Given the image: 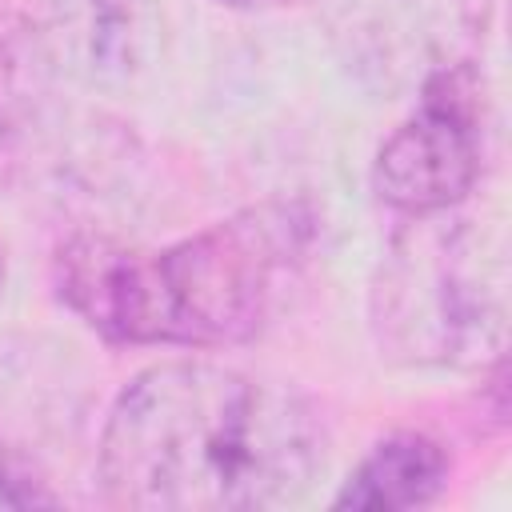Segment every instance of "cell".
Wrapping results in <instances>:
<instances>
[{"mask_svg":"<svg viewBox=\"0 0 512 512\" xmlns=\"http://www.w3.org/2000/svg\"><path fill=\"white\" fill-rule=\"evenodd\" d=\"M324 428L288 384L212 360L136 372L100 428L96 472L116 508L248 512L308 492Z\"/></svg>","mask_w":512,"mask_h":512,"instance_id":"cell-1","label":"cell"},{"mask_svg":"<svg viewBox=\"0 0 512 512\" xmlns=\"http://www.w3.org/2000/svg\"><path fill=\"white\" fill-rule=\"evenodd\" d=\"M316 216L264 200L164 248L76 236L56 248L60 300L112 344L232 348L268 328L300 280Z\"/></svg>","mask_w":512,"mask_h":512,"instance_id":"cell-2","label":"cell"},{"mask_svg":"<svg viewBox=\"0 0 512 512\" xmlns=\"http://www.w3.org/2000/svg\"><path fill=\"white\" fill-rule=\"evenodd\" d=\"M56 504L48 480L8 444H0V508H40Z\"/></svg>","mask_w":512,"mask_h":512,"instance_id":"cell-7","label":"cell"},{"mask_svg":"<svg viewBox=\"0 0 512 512\" xmlns=\"http://www.w3.org/2000/svg\"><path fill=\"white\" fill-rule=\"evenodd\" d=\"M340 36L364 68L388 80L472 64L488 0H336Z\"/></svg>","mask_w":512,"mask_h":512,"instance_id":"cell-5","label":"cell"},{"mask_svg":"<svg viewBox=\"0 0 512 512\" xmlns=\"http://www.w3.org/2000/svg\"><path fill=\"white\" fill-rule=\"evenodd\" d=\"M224 4H236V8H260V4H272V0H224Z\"/></svg>","mask_w":512,"mask_h":512,"instance_id":"cell-8","label":"cell"},{"mask_svg":"<svg viewBox=\"0 0 512 512\" xmlns=\"http://www.w3.org/2000/svg\"><path fill=\"white\" fill-rule=\"evenodd\" d=\"M448 484V456L424 432H392L348 472L332 508H420Z\"/></svg>","mask_w":512,"mask_h":512,"instance_id":"cell-6","label":"cell"},{"mask_svg":"<svg viewBox=\"0 0 512 512\" xmlns=\"http://www.w3.org/2000/svg\"><path fill=\"white\" fill-rule=\"evenodd\" d=\"M0 288H4V256H0Z\"/></svg>","mask_w":512,"mask_h":512,"instance_id":"cell-9","label":"cell"},{"mask_svg":"<svg viewBox=\"0 0 512 512\" xmlns=\"http://www.w3.org/2000/svg\"><path fill=\"white\" fill-rule=\"evenodd\" d=\"M504 284L500 244L476 220L408 216L372 276L376 344L404 364H484L504 348Z\"/></svg>","mask_w":512,"mask_h":512,"instance_id":"cell-3","label":"cell"},{"mask_svg":"<svg viewBox=\"0 0 512 512\" xmlns=\"http://www.w3.org/2000/svg\"><path fill=\"white\" fill-rule=\"evenodd\" d=\"M480 164V88L472 64H456L420 80L416 108L376 148L372 188L404 216L452 212L476 188Z\"/></svg>","mask_w":512,"mask_h":512,"instance_id":"cell-4","label":"cell"}]
</instances>
